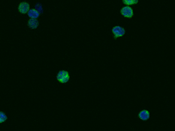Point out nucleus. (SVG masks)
Wrapping results in <instances>:
<instances>
[{
  "mask_svg": "<svg viewBox=\"0 0 175 131\" xmlns=\"http://www.w3.org/2000/svg\"><path fill=\"white\" fill-rule=\"evenodd\" d=\"M138 117L142 120V121H147L149 118H150V113L149 111L144 109V110H141L138 114Z\"/></svg>",
  "mask_w": 175,
  "mask_h": 131,
  "instance_id": "obj_5",
  "label": "nucleus"
},
{
  "mask_svg": "<svg viewBox=\"0 0 175 131\" xmlns=\"http://www.w3.org/2000/svg\"><path fill=\"white\" fill-rule=\"evenodd\" d=\"M7 120V115H5V113L0 111V123H3Z\"/></svg>",
  "mask_w": 175,
  "mask_h": 131,
  "instance_id": "obj_9",
  "label": "nucleus"
},
{
  "mask_svg": "<svg viewBox=\"0 0 175 131\" xmlns=\"http://www.w3.org/2000/svg\"><path fill=\"white\" fill-rule=\"evenodd\" d=\"M30 10V4L26 2H22L19 5V11L22 14H26L28 13V11Z\"/></svg>",
  "mask_w": 175,
  "mask_h": 131,
  "instance_id": "obj_4",
  "label": "nucleus"
},
{
  "mask_svg": "<svg viewBox=\"0 0 175 131\" xmlns=\"http://www.w3.org/2000/svg\"><path fill=\"white\" fill-rule=\"evenodd\" d=\"M112 33H113L115 39H118V38L123 37L125 34V29L120 25H116L112 28Z\"/></svg>",
  "mask_w": 175,
  "mask_h": 131,
  "instance_id": "obj_2",
  "label": "nucleus"
},
{
  "mask_svg": "<svg viewBox=\"0 0 175 131\" xmlns=\"http://www.w3.org/2000/svg\"><path fill=\"white\" fill-rule=\"evenodd\" d=\"M35 10H37L39 12H40V14L43 12V9H42V6L41 4H36V6H35Z\"/></svg>",
  "mask_w": 175,
  "mask_h": 131,
  "instance_id": "obj_10",
  "label": "nucleus"
},
{
  "mask_svg": "<svg viewBox=\"0 0 175 131\" xmlns=\"http://www.w3.org/2000/svg\"><path fill=\"white\" fill-rule=\"evenodd\" d=\"M121 15H123L124 18H127V19H131L134 15L133 9L131 7V6H124L121 10Z\"/></svg>",
  "mask_w": 175,
  "mask_h": 131,
  "instance_id": "obj_3",
  "label": "nucleus"
},
{
  "mask_svg": "<svg viewBox=\"0 0 175 131\" xmlns=\"http://www.w3.org/2000/svg\"><path fill=\"white\" fill-rule=\"evenodd\" d=\"M40 23H39V20L38 19H30L29 21H28V26L29 28L31 29H36L38 26H39Z\"/></svg>",
  "mask_w": 175,
  "mask_h": 131,
  "instance_id": "obj_7",
  "label": "nucleus"
},
{
  "mask_svg": "<svg viewBox=\"0 0 175 131\" xmlns=\"http://www.w3.org/2000/svg\"><path fill=\"white\" fill-rule=\"evenodd\" d=\"M28 16L30 19H37L40 17V12L35 9H30V10L28 11Z\"/></svg>",
  "mask_w": 175,
  "mask_h": 131,
  "instance_id": "obj_6",
  "label": "nucleus"
},
{
  "mask_svg": "<svg viewBox=\"0 0 175 131\" xmlns=\"http://www.w3.org/2000/svg\"><path fill=\"white\" fill-rule=\"evenodd\" d=\"M138 1L137 0H123V4H125V6H131L137 4Z\"/></svg>",
  "mask_w": 175,
  "mask_h": 131,
  "instance_id": "obj_8",
  "label": "nucleus"
},
{
  "mask_svg": "<svg viewBox=\"0 0 175 131\" xmlns=\"http://www.w3.org/2000/svg\"><path fill=\"white\" fill-rule=\"evenodd\" d=\"M56 79L59 82H61L62 84H65L67 82H68L70 80V75L68 73V71L62 70L60 71L58 73H57V76H56Z\"/></svg>",
  "mask_w": 175,
  "mask_h": 131,
  "instance_id": "obj_1",
  "label": "nucleus"
}]
</instances>
